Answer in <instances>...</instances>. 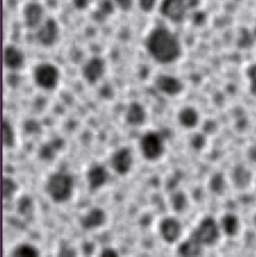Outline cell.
<instances>
[{
	"mask_svg": "<svg viewBox=\"0 0 256 257\" xmlns=\"http://www.w3.org/2000/svg\"><path fill=\"white\" fill-rule=\"evenodd\" d=\"M200 0H161L159 11L161 15L173 23L183 22L187 15L197 8Z\"/></svg>",
	"mask_w": 256,
	"mask_h": 257,
	"instance_id": "3957f363",
	"label": "cell"
},
{
	"mask_svg": "<svg viewBox=\"0 0 256 257\" xmlns=\"http://www.w3.org/2000/svg\"><path fill=\"white\" fill-rule=\"evenodd\" d=\"M18 191V185L17 183L9 178V177H3L2 179V197L3 200H10L14 194Z\"/></svg>",
	"mask_w": 256,
	"mask_h": 257,
	"instance_id": "484cf974",
	"label": "cell"
},
{
	"mask_svg": "<svg viewBox=\"0 0 256 257\" xmlns=\"http://www.w3.org/2000/svg\"><path fill=\"white\" fill-rule=\"evenodd\" d=\"M44 7L35 1L26 3L22 9V21L26 28L36 30L45 20Z\"/></svg>",
	"mask_w": 256,
	"mask_h": 257,
	"instance_id": "9c48e42d",
	"label": "cell"
},
{
	"mask_svg": "<svg viewBox=\"0 0 256 257\" xmlns=\"http://www.w3.org/2000/svg\"><path fill=\"white\" fill-rule=\"evenodd\" d=\"M68 244H61L59 248V256H75L76 253Z\"/></svg>",
	"mask_w": 256,
	"mask_h": 257,
	"instance_id": "d6a6232c",
	"label": "cell"
},
{
	"mask_svg": "<svg viewBox=\"0 0 256 257\" xmlns=\"http://www.w3.org/2000/svg\"><path fill=\"white\" fill-rule=\"evenodd\" d=\"M109 165L111 170L119 176L130 173L134 165V157L131 149L122 147L115 150L109 158Z\"/></svg>",
	"mask_w": 256,
	"mask_h": 257,
	"instance_id": "ba28073f",
	"label": "cell"
},
{
	"mask_svg": "<svg viewBox=\"0 0 256 257\" xmlns=\"http://www.w3.org/2000/svg\"><path fill=\"white\" fill-rule=\"evenodd\" d=\"M140 151L147 161H157L165 153V139L158 132H147L140 140Z\"/></svg>",
	"mask_w": 256,
	"mask_h": 257,
	"instance_id": "5b68a950",
	"label": "cell"
},
{
	"mask_svg": "<svg viewBox=\"0 0 256 257\" xmlns=\"http://www.w3.org/2000/svg\"><path fill=\"white\" fill-rule=\"evenodd\" d=\"M155 87L168 96H177L184 90L183 82L176 76L160 74L155 78Z\"/></svg>",
	"mask_w": 256,
	"mask_h": 257,
	"instance_id": "8fae6325",
	"label": "cell"
},
{
	"mask_svg": "<svg viewBox=\"0 0 256 257\" xmlns=\"http://www.w3.org/2000/svg\"><path fill=\"white\" fill-rule=\"evenodd\" d=\"M206 145V138L202 134H196L191 140V146L195 150H201Z\"/></svg>",
	"mask_w": 256,
	"mask_h": 257,
	"instance_id": "f1b7e54d",
	"label": "cell"
},
{
	"mask_svg": "<svg viewBox=\"0 0 256 257\" xmlns=\"http://www.w3.org/2000/svg\"><path fill=\"white\" fill-rule=\"evenodd\" d=\"M88 188L91 191H96L105 186L109 180V174L106 168L102 165H93L90 167L86 174Z\"/></svg>",
	"mask_w": 256,
	"mask_h": 257,
	"instance_id": "5bb4252c",
	"label": "cell"
},
{
	"mask_svg": "<svg viewBox=\"0 0 256 257\" xmlns=\"http://www.w3.org/2000/svg\"><path fill=\"white\" fill-rule=\"evenodd\" d=\"M247 158L251 162L256 163V141L249 146V148L247 150Z\"/></svg>",
	"mask_w": 256,
	"mask_h": 257,
	"instance_id": "836d02e7",
	"label": "cell"
},
{
	"mask_svg": "<svg viewBox=\"0 0 256 257\" xmlns=\"http://www.w3.org/2000/svg\"><path fill=\"white\" fill-rule=\"evenodd\" d=\"M221 231L228 237H234L240 230V220L232 213L225 214L220 221Z\"/></svg>",
	"mask_w": 256,
	"mask_h": 257,
	"instance_id": "44dd1931",
	"label": "cell"
},
{
	"mask_svg": "<svg viewBox=\"0 0 256 257\" xmlns=\"http://www.w3.org/2000/svg\"><path fill=\"white\" fill-rule=\"evenodd\" d=\"M60 79V71L58 67L50 62H42L37 64L33 69V80L35 84L44 89H54Z\"/></svg>",
	"mask_w": 256,
	"mask_h": 257,
	"instance_id": "8992f818",
	"label": "cell"
},
{
	"mask_svg": "<svg viewBox=\"0 0 256 257\" xmlns=\"http://www.w3.org/2000/svg\"><path fill=\"white\" fill-rule=\"evenodd\" d=\"M147 113L145 107L138 101H132L125 111V121L133 126H140L145 123Z\"/></svg>",
	"mask_w": 256,
	"mask_h": 257,
	"instance_id": "e0dca14e",
	"label": "cell"
},
{
	"mask_svg": "<svg viewBox=\"0 0 256 257\" xmlns=\"http://www.w3.org/2000/svg\"><path fill=\"white\" fill-rule=\"evenodd\" d=\"M60 29L57 21L52 17H46L45 20L36 29V39L44 47L53 46L59 39Z\"/></svg>",
	"mask_w": 256,
	"mask_h": 257,
	"instance_id": "52a82bcc",
	"label": "cell"
},
{
	"mask_svg": "<svg viewBox=\"0 0 256 257\" xmlns=\"http://www.w3.org/2000/svg\"><path fill=\"white\" fill-rule=\"evenodd\" d=\"M144 45L148 54L160 64L177 61L183 52L178 35L165 26L152 28L145 37Z\"/></svg>",
	"mask_w": 256,
	"mask_h": 257,
	"instance_id": "6da1fadb",
	"label": "cell"
},
{
	"mask_svg": "<svg viewBox=\"0 0 256 257\" xmlns=\"http://www.w3.org/2000/svg\"><path fill=\"white\" fill-rule=\"evenodd\" d=\"M117 255H118V253L115 251V249L110 248V247L103 248L99 253V256H103V257H115Z\"/></svg>",
	"mask_w": 256,
	"mask_h": 257,
	"instance_id": "e575fe53",
	"label": "cell"
},
{
	"mask_svg": "<svg viewBox=\"0 0 256 257\" xmlns=\"http://www.w3.org/2000/svg\"><path fill=\"white\" fill-rule=\"evenodd\" d=\"M105 72V62L102 58L91 57L81 68V74L84 80L90 84L97 82Z\"/></svg>",
	"mask_w": 256,
	"mask_h": 257,
	"instance_id": "4fadbf2b",
	"label": "cell"
},
{
	"mask_svg": "<svg viewBox=\"0 0 256 257\" xmlns=\"http://www.w3.org/2000/svg\"><path fill=\"white\" fill-rule=\"evenodd\" d=\"M183 226L175 217H165L159 224V233L161 238L168 244L178 242L182 236Z\"/></svg>",
	"mask_w": 256,
	"mask_h": 257,
	"instance_id": "30bf717a",
	"label": "cell"
},
{
	"mask_svg": "<svg viewBox=\"0 0 256 257\" xmlns=\"http://www.w3.org/2000/svg\"><path fill=\"white\" fill-rule=\"evenodd\" d=\"M24 53L15 45L8 44L4 47L3 61L4 65L11 70H18L24 64Z\"/></svg>",
	"mask_w": 256,
	"mask_h": 257,
	"instance_id": "9a60e30c",
	"label": "cell"
},
{
	"mask_svg": "<svg viewBox=\"0 0 256 257\" xmlns=\"http://www.w3.org/2000/svg\"><path fill=\"white\" fill-rule=\"evenodd\" d=\"M11 256L15 257H37L39 256V249L30 243H20L16 245L12 251Z\"/></svg>",
	"mask_w": 256,
	"mask_h": 257,
	"instance_id": "603a6c76",
	"label": "cell"
},
{
	"mask_svg": "<svg viewBox=\"0 0 256 257\" xmlns=\"http://www.w3.org/2000/svg\"><path fill=\"white\" fill-rule=\"evenodd\" d=\"M246 76L249 81L250 91L256 95V61L247 67Z\"/></svg>",
	"mask_w": 256,
	"mask_h": 257,
	"instance_id": "83f0119b",
	"label": "cell"
},
{
	"mask_svg": "<svg viewBox=\"0 0 256 257\" xmlns=\"http://www.w3.org/2000/svg\"><path fill=\"white\" fill-rule=\"evenodd\" d=\"M209 189L216 195H221L226 189V180L222 173H215L209 181Z\"/></svg>",
	"mask_w": 256,
	"mask_h": 257,
	"instance_id": "d4e9b609",
	"label": "cell"
},
{
	"mask_svg": "<svg viewBox=\"0 0 256 257\" xmlns=\"http://www.w3.org/2000/svg\"><path fill=\"white\" fill-rule=\"evenodd\" d=\"M17 211L21 216H29L33 211V201L28 196H23L18 201Z\"/></svg>",
	"mask_w": 256,
	"mask_h": 257,
	"instance_id": "4316f807",
	"label": "cell"
},
{
	"mask_svg": "<svg viewBox=\"0 0 256 257\" xmlns=\"http://www.w3.org/2000/svg\"><path fill=\"white\" fill-rule=\"evenodd\" d=\"M231 179L236 188L245 189L249 187L252 182V173L245 166L237 165L232 170Z\"/></svg>",
	"mask_w": 256,
	"mask_h": 257,
	"instance_id": "ac0fdd59",
	"label": "cell"
},
{
	"mask_svg": "<svg viewBox=\"0 0 256 257\" xmlns=\"http://www.w3.org/2000/svg\"><path fill=\"white\" fill-rule=\"evenodd\" d=\"M64 142L61 138L56 137L51 141L42 144L38 149V157L42 161L51 162L55 159L57 153L62 150Z\"/></svg>",
	"mask_w": 256,
	"mask_h": 257,
	"instance_id": "2e32d148",
	"label": "cell"
},
{
	"mask_svg": "<svg viewBox=\"0 0 256 257\" xmlns=\"http://www.w3.org/2000/svg\"><path fill=\"white\" fill-rule=\"evenodd\" d=\"M178 120L180 124L186 128L196 127L200 120L199 112L193 106H185L178 113Z\"/></svg>",
	"mask_w": 256,
	"mask_h": 257,
	"instance_id": "ffe728a7",
	"label": "cell"
},
{
	"mask_svg": "<svg viewBox=\"0 0 256 257\" xmlns=\"http://www.w3.org/2000/svg\"><path fill=\"white\" fill-rule=\"evenodd\" d=\"M115 5L122 11H127L132 8L134 0H113Z\"/></svg>",
	"mask_w": 256,
	"mask_h": 257,
	"instance_id": "1f68e13d",
	"label": "cell"
},
{
	"mask_svg": "<svg viewBox=\"0 0 256 257\" xmlns=\"http://www.w3.org/2000/svg\"><path fill=\"white\" fill-rule=\"evenodd\" d=\"M204 247L212 246L220 239V224L211 216H206L200 220L198 225L190 233Z\"/></svg>",
	"mask_w": 256,
	"mask_h": 257,
	"instance_id": "277c9868",
	"label": "cell"
},
{
	"mask_svg": "<svg viewBox=\"0 0 256 257\" xmlns=\"http://www.w3.org/2000/svg\"><path fill=\"white\" fill-rule=\"evenodd\" d=\"M106 220L105 211L99 207H93L79 217L78 223L83 230H93L103 226Z\"/></svg>",
	"mask_w": 256,
	"mask_h": 257,
	"instance_id": "7c38bea8",
	"label": "cell"
},
{
	"mask_svg": "<svg viewBox=\"0 0 256 257\" xmlns=\"http://www.w3.org/2000/svg\"><path fill=\"white\" fill-rule=\"evenodd\" d=\"M171 205L175 212L183 213L188 207V199L183 191H176L171 195Z\"/></svg>",
	"mask_w": 256,
	"mask_h": 257,
	"instance_id": "cb8c5ba5",
	"label": "cell"
},
{
	"mask_svg": "<svg viewBox=\"0 0 256 257\" xmlns=\"http://www.w3.org/2000/svg\"><path fill=\"white\" fill-rule=\"evenodd\" d=\"M1 130H2L3 147L6 149L13 148L15 146V132L10 121L5 117L2 119Z\"/></svg>",
	"mask_w": 256,
	"mask_h": 257,
	"instance_id": "7402d4cb",
	"label": "cell"
},
{
	"mask_svg": "<svg viewBox=\"0 0 256 257\" xmlns=\"http://www.w3.org/2000/svg\"><path fill=\"white\" fill-rule=\"evenodd\" d=\"M74 191V178L65 171H57L50 174L45 183V192L50 200L60 204L67 202Z\"/></svg>",
	"mask_w": 256,
	"mask_h": 257,
	"instance_id": "7a4b0ae2",
	"label": "cell"
},
{
	"mask_svg": "<svg viewBox=\"0 0 256 257\" xmlns=\"http://www.w3.org/2000/svg\"><path fill=\"white\" fill-rule=\"evenodd\" d=\"M24 128L29 134H35L39 132L40 125L35 119H28L24 123Z\"/></svg>",
	"mask_w": 256,
	"mask_h": 257,
	"instance_id": "4dcf8cb0",
	"label": "cell"
},
{
	"mask_svg": "<svg viewBox=\"0 0 256 257\" xmlns=\"http://www.w3.org/2000/svg\"><path fill=\"white\" fill-rule=\"evenodd\" d=\"M204 246L191 234L178 246V253L181 256H199Z\"/></svg>",
	"mask_w": 256,
	"mask_h": 257,
	"instance_id": "d6986e66",
	"label": "cell"
},
{
	"mask_svg": "<svg viewBox=\"0 0 256 257\" xmlns=\"http://www.w3.org/2000/svg\"><path fill=\"white\" fill-rule=\"evenodd\" d=\"M139 7L144 12H150L153 11L154 8L158 5L159 0H137Z\"/></svg>",
	"mask_w": 256,
	"mask_h": 257,
	"instance_id": "f546056e",
	"label": "cell"
}]
</instances>
